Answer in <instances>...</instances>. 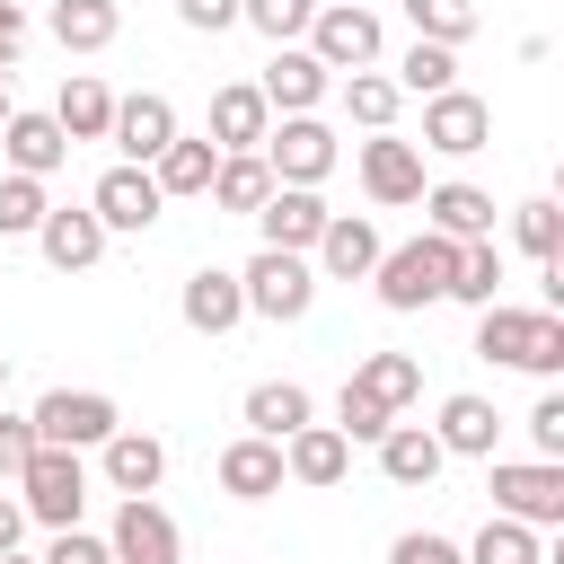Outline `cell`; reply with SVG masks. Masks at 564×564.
I'll use <instances>...</instances> for the list:
<instances>
[{
  "instance_id": "f546056e",
  "label": "cell",
  "mask_w": 564,
  "mask_h": 564,
  "mask_svg": "<svg viewBox=\"0 0 564 564\" xmlns=\"http://www.w3.org/2000/svg\"><path fill=\"white\" fill-rule=\"evenodd\" d=\"M203 194H212L220 212H238V220H247V212L273 194V167H264L256 150H220V167H212V185H203Z\"/></svg>"
},
{
  "instance_id": "cb8c5ba5",
  "label": "cell",
  "mask_w": 564,
  "mask_h": 564,
  "mask_svg": "<svg viewBox=\"0 0 564 564\" xmlns=\"http://www.w3.org/2000/svg\"><path fill=\"white\" fill-rule=\"evenodd\" d=\"M370 449H379V476H388V485H405V494H414V485H432V476L449 467V449L432 441V423H388Z\"/></svg>"
},
{
  "instance_id": "8d00e7d4",
  "label": "cell",
  "mask_w": 564,
  "mask_h": 564,
  "mask_svg": "<svg viewBox=\"0 0 564 564\" xmlns=\"http://www.w3.org/2000/svg\"><path fill=\"white\" fill-rule=\"evenodd\" d=\"M53 212V194H44V176H0V238H35V220Z\"/></svg>"
},
{
  "instance_id": "603a6c76",
  "label": "cell",
  "mask_w": 564,
  "mask_h": 564,
  "mask_svg": "<svg viewBox=\"0 0 564 564\" xmlns=\"http://www.w3.org/2000/svg\"><path fill=\"white\" fill-rule=\"evenodd\" d=\"M176 308H185V326H194V335H229V326L247 317V291H238V273H229V264H203V273H185Z\"/></svg>"
},
{
  "instance_id": "1f68e13d",
  "label": "cell",
  "mask_w": 564,
  "mask_h": 564,
  "mask_svg": "<svg viewBox=\"0 0 564 564\" xmlns=\"http://www.w3.org/2000/svg\"><path fill=\"white\" fill-rule=\"evenodd\" d=\"M352 379H361L388 414H405V405L423 397V361H414V352H361V370H352Z\"/></svg>"
},
{
  "instance_id": "ffe728a7",
  "label": "cell",
  "mask_w": 564,
  "mask_h": 564,
  "mask_svg": "<svg viewBox=\"0 0 564 564\" xmlns=\"http://www.w3.org/2000/svg\"><path fill=\"white\" fill-rule=\"evenodd\" d=\"M97 467H106V485H115V494H159V476H167V441H159V432L115 423V432L97 441Z\"/></svg>"
},
{
  "instance_id": "52a82bcc",
  "label": "cell",
  "mask_w": 564,
  "mask_h": 564,
  "mask_svg": "<svg viewBox=\"0 0 564 564\" xmlns=\"http://www.w3.org/2000/svg\"><path fill=\"white\" fill-rule=\"evenodd\" d=\"M494 511L529 529H564V458H494Z\"/></svg>"
},
{
  "instance_id": "2e32d148",
  "label": "cell",
  "mask_w": 564,
  "mask_h": 564,
  "mask_svg": "<svg viewBox=\"0 0 564 564\" xmlns=\"http://www.w3.org/2000/svg\"><path fill=\"white\" fill-rule=\"evenodd\" d=\"M176 132H185V123H176V106H167L159 88H141V97H115V123H106V141H115L132 167H150V159H159Z\"/></svg>"
},
{
  "instance_id": "7c38bea8",
  "label": "cell",
  "mask_w": 564,
  "mask_h": 564,
  "mask_svg": "<svg viewBox=\"0 0 564 564\" xmlns=\"http://www.w3.org/2000/svg\"><path fill=\"white\" fill-rule=\"evenodd\" d=\"M485 141H494V106H485V97H467V88L423 97V150H441V159H476Z\"/></svg>"
},
{
  "instance_id": "d6a6232c",
  "label": "cell",
  "mask_w": 564,
  "mask_h": 564,
  "mask_svg": "<svg viewBox=\"0 0 564 564\" xmlns=\"http://www.w3.org/2000/svg\"><path fill=\"white\" fill-rule=\"evenodd\" d=\"M397 106H405V88H397L388 70H344V115H352L361 132H388Z\"/></svg>"
},
{
  "instance_id": "f1b7e54d",
  "label": "cell",
  "mask_w": 564,
  "mask_h": 564,
  "mask_svg": "<svg viewBox=\"0 0 564 564\" xmlns=\"http://www.w3.org/2000/svg\"><path fill=\"white\" fill-rule=\"evenodd\" d=\"M308 414H317V405H308L300 379H256V388H247V432H264V441H291Z\"/></svg>"
},
{
  "instance_id": "4fadbf2b",
  "label": "cell",
  "mask_w": 564,
  "mask_h": 564,
  "mask_svg": "<svg viewBox=\"0 0 564 564\" xmlns=\"http://www.w3.org/2000/svg\"><path fill=\"white\" fill-rule=\"evenodd\" d=\"M256 88H264V106H273V115H317V106H326V88H335V70H326L308 44H273V62H264V79H256Z\"/></svg>"
},
{
  "instance_id": "ac0fdd59",
  "label": "cell",
  "mask_w": 564,
  "mask_h": 564,
  "mask_svg": "<svg viewBox=\"0 0 564 564\" xmlns=\"http://www.w3.org/2000/svg\"><path fill=\"white\" fill-rule=\"evenodd\" d=\"M282 476H291V485H308V494H326V485H344V476H352V441H344L335 423H317V414H308V423L282 441Z\"/></svg>"
},
{
  "instance_id": "30bf717a",
  "label": "cell",
  "mask_w": 564,
  "mask_h": 564,
  "mask_svg": "<svg viewBox=\"0 0 564 564\" xmlns=\"http://www.w3.org/2000/svg\"><path fill=\"white\" fill-rule=\"evenodd\" d=\"M423 150L414 141H397V132H370L361 141V194L379 203V212H405V203H423Z\"/></svg>"
},
{
  "instance_id": "484cf974",
  "label": "cell",
  "mask_w": 564,
  "mask_h": 564,
  "mask_svg": "<svg viewBox=\"0 0 564 564\" xmlns=\"http://www.w3.org/2000/svg\"><path fill=\"white\" fill-rule=\"evenodd\" d=\"M432 441H441L449 458H494V441H502V414H494L485 397H441V423H432Z\"/></svg>"
},
{
  "instance_id": "c3c4849f",
  "label": "cell",
  "mask_w": 564,
  "mask_h": 564,
  "mask_svg": "<svg viewBox=\"0 0 564 564\" xmlns=\"http://www.w3.org/2000/svg\"><path fill=\"white\" fill-rule=\"evenodd\" d=\"M26 538V511H18V494H0V555Z\"/></svg>"
},
{
  "instance_id": "6da1fadb",
  "label": "cell",
  "mask_w": 564,
  "mask_h": 564,
  "mask_svg": "<svg viewBox=\"0 0 564 564\" xmlns=\"http://www.w3.org/2000/svg\"><path fill=\"white\" fill-rule=\"evenodd\" d=\"M476 352L502 361V370H538V379H555V370H564V317H555V308L485 300V308H476Z\"/></svg>"
},
{
  "instance_id": "e0dca14e",
  "label": "cell",
  "mask_w": 564,
  "mask_h": 564,
  "mask_svg": "<svg viewBox=\"0 0 564 564\" xmlns=\"http://www.w3.org/2000/svg\"><path fill=\"white\" fill-rule=\"evenodd\" d=\"M35 247H44L53 273H88V264L106 256V220H97L88 203H53V212L35 220Z\"/></svg>"
},
{
  "instance_id": "8992f818",
  "label": "cell",
  "mask_w": 564,
  "mask_h": 564,
  "mask_svg": "<svg viewBox=\"0 0 564 564\" xmlns=\"http://www.w3.org/2000/svg\"><path fill=\"white\" fill-rule=\"evenodd\" d=\"M26 423H35V441H53V449H97V441L123 423V405H115L106 388H44Z\"/></svg>"
},
{
  "instance_id": "7a4b0ae2",
  "label": "cell",
  "mask_w": 564,
  "mask_h": 564,
  "mask_svg": "<svg viewBox=\"0 0 564 564\" xmlns=\"http://www.w3.org/2000/svg\"><path fill=\"white\" fill-rule=\"evenodd\" d=\"M449 273H458V238H405V247H379V264H370V291H379V308H397V317H414V308H432V300H449Z\"/></svg>"
},
{
  "instance_id": "681fc988",
  "label": "cell",
  "mask_w": 564,
  "mask_h": 564,
  "mask_svg": "<svg viewBox=\"0 0 564 564\" xmlns=\"http://www.w3.org/2000/svg\"><path fill=\"white\" fill-rule=\"evenodd\" d=\"M0 564H35V555H18V546H9V555H0Z\"/></svg>"
},
{
  "instance_id": "74e56055",
  "label": "cell",
  "mask_w": 564,
  "mask_h": 564,
  "mask_svg": "<svg viewBox=\"0 0 564 564\" xmlns=\"http://www.w3.org/2000/svg\"><path fill=\"white\" fill-rule=\"evenodd\" d=\"M317 18V0H238V26H256L264 44H300Z\"/></svg>"
},
{
  "instance_id": "7dc6e473",
  "label": "cell",
  "mask_w": 564,
  "mask_h": 564,
  "mask_svg": "<svg viewBox=\"0 0 564 564\" xmlns=\"http://www.w3.org/2000/svg\"><path fill=\"white\" fill-rule=\"evenodd\" d=\"M18 44H26V9H18V0H0V70L18 62Z\"/></svg>"
},
{
  "instance_id": "f35d334b",
  "label": "cell",
  "mask_w": 564,
  "mask_h": 564,
  "mask_svg": "<svg viewBox=\"0 0 564 564\" xmlns=\"http://www.w3.org/2000/svg\"><path fill=\"white\" fill-rule=\"evenodd\" d=\"M405 18H414L423 44H467L476 35V0H405Z\"/></svg>"
},
{
  "instance_id": "9c48e42d",
  "label": "cell",
  "mask_w": 564,
  "mask_h": 564,
  "mask_svg": "<svg viewBox=\"0 0 564 564\" xmlns=\"http://www.w3.org/2000/svg\"><path fill=\"white\" fill-rule=\"evenodd\" d=\"M88 212L106 220V238H141L159 212H167V194H159V176L150 167H132V159H115L97 185H88Z\"/></svg>"
},
{
  "instance_id": "bcb514c9",
  "label": "cell",
  "mask_w": 564,
  "mask_h": 564,
  "mask_svg": "<svg viewBox=\"0 0 564 564\" xmlns=\"http://www.w3.org/2000/svg\"><path fill=\"white\" fill-rule=\"evenodd\" d=\"M176 18H185L194 35H229V26H238V0H176Z\"/></svg>"
},
{
  "instance_id": "3957f363",
  "label": "cell",
  "mask_w": 564,
  "mask_h": 564,
  "mask_svg": "<svg viewBox=\"0 0 564 564\" xmlns=\"http://www.w3.org/2000/svg\"><path fill=\"white\" fill-rule=\"evenodd\" d=\"M18 511L44 520V529H79V511H88V467H79V449L35 441V458L18 467Z\"/></svg>"
},
{
  "instance_id": "7402d4cb",
  "label": "cell",
  "mask_w": 564,
  "mask_h": 564,
  "mask_svg": "<svg viewBox=\"0 0 564 564\" xmlns=\"http://www.w3.org/2000/svg\"><path fill=\"white\" fill-rule=\"evenodd\" d=\"M264 123H273V106H264V88L256 79H220L212 88V150H256L264 141Z\"/></svg>"
},
{
  "instance_id": "8fae6325",
  "label": "cell",
  "mask_w": 564,
  "mask_h": 564,
  "mask_svg": "<svg viewBox=\"0 0 564 564\" xmlns=\"http://www.w3.org/2000/svg\"><path fill=\"white\" fill-rule=\"evenodd\" d=\"M106 555H115V564H176L185 538H176V520H167L150 494H123V502H115V529H106Z\"/></svg>"
},
{
  "instance_id": "7bdbcfd3",
  "label": "cell",
  "mask_w": 564,
  "mask_h": 564,
  "mask_svg": "<svg viewBox=\"0 0 564 564\" xmlns=\"http://www.w3.org/2000/svg\"><path fill=\"white\" fill-rule=\"evenodd\" d=\"M35 564H115V555H106L97 529H53V546H44Z\"/></svg>"
},
{
  "instance_id": "d6986e66",
  "label": "cell",
  "mask_w": 564,
  "mask_h": 564,
  "mask_svg": "<svg viewBox=\"0 0 564 564\" xmlns=\"http://www.w3.org/2000/svg\"><path fill=\"white\" fill-rule=\"evenodd\" d=\"M212 476H220V494H229V502H273V494L291 485V476H282V441H264V432H238V441L220 449V467H212Z\"/></svg>"
},
{
  "instance_id": "836d02e7",
  "label": "cell",
  "mask_w": 564,
  "mask_h": 564,
  "mask_svg": "<svg viewBox=\"0 0 564 564\" xmlns=\"http://www.w3.org/2000/svg\"><path fill=\"white\" fill-rule=\"evenodd\" d=\"M458 555H467V564H546L538 529H529V520H502V511H494V520L476 529V546H458Z\"/></svg>"
},
{
  "instance_id": "9a60e30c",
  "label": "cell",
  "mask_w": 564,
  "mask_h": 564,
  "mask_svg": "<svg viewBox=\"0 0 564 564\" xmlns=\"http://www.w3.org/2000/svg\"><path fill=\"white\" fill-rule=\"evenodd\" d=\"M379 229L361 220V212H326V229H317V247H308V264H317V282H370V264H379Z\"/></svg>"
},
{
  "instance_id": "4dcf8cb0",
  "label": "cell",
  "mask_w": 564,
  "mask_h": 564,
  "mask_svg": "<svg viewBox=\"0 0 564 564\" xmlns=\"http://www.w3.org/2000/svg\"><path fill=\"white\" fill-rule=\"evenodd\" d=\"M212 167H220V150H212V141H194V132H176V141L150 159V176H159V194H167V203H176V194H203V185H212Z\"/></svg>"
},
{
  "instance_id": "b9f144b4",
  "label": "cell",
  "mask_w": 564,
  "mask_h": 564,
  "mask_svg": "<svg viewBox=\"0 0 564 564\" xmlns=\"http://www.w3.org/2000/svg\"><path fill=\"white\" fill-rule=\"evenodd\" d=\"M388 564H467V555H458V538H441V529H405V538L388 546Z\"/></svg>"
},
{
  "instance_id": "5b68a950",
  "label": "cell",
  "mask_w": 564,
  "mask_h": 564,
  "mask_svg": "<svg viewBox=\"0 0 564 564\" xmlns=\"http://www.w3.org/2000/svg\"><path fill=\"white\" fill-rule=\"evenodd\" d=\"M256 159L273 167V185H326L344 150H335V132H326L317 115H282V123H264Z\"/></svg>"
},
{
  "instance_id": "ab89813d",
  "label": "cell",
  "mask_w": 564,
  "mask_h": 564,
  "mask_svg": "<svg viewBox=\"0 0 564 564\" xmlns=\"http://www.w3.org/2000/svg\"><path fill=\"white\" fill-rule=\"evenodd\" d=\"M511 238H520V247H529L538 264H555V247H564V212H555L546 194H529V203L511 212Z\"/></svg>"
},
{
  "instance_id": "277c9868",
  "label": "cell",
  "mask_w": 564,
  "mask_h": 564,
  "mask_svg": "<svg viewBox=\"0 0 564 564\" xmlns=\"http://www.w3.org/2000/svg\"><path fill=\"white\" fill-rule=\"evenodd\" d=\"M238 291H247V317L291 326V317H308V300H317V264L291 256V247H256V256L238 264Z\"/></svg>"
},
{
  "instance_id": "f907efd6",
  "label": "cell",
  "mask_w": 564,
  "mask_h": 564,
  "mask_svg": "<svg viewBox=\"0 0 564 564\" xmlns=\"http://www.w3.org/2000/svg\"><path fill=\"white\" fill-rule=\"evenodd\" d=\"M0 123H9V79H0Z\"/></svg>"
},
{
  "instance_id": "d590c367",
  "label": "cell",
  "mask_w": 564,
  "mask_h": 564,
  "mask_svg": "<svg viewBox=\"0 0 564 564\" xmlns=\"http://www.w3.org/2000/svg\"><path fill=\"white\" fill-rule=\"evenodd\" d=\"M494 291H502V247H494V238H467V247H458V273H449V300L485 308Z\"/></svg>"
},
{
  "instance_id": "d4e9b609",
  "label": "cell",
  "mask_w": 564,
  "mask_h": 564,
  "mask_svg": "<svg viewBox=\"0 0 564 564\" xmlns=\"http://www.w3.org/2000/svg\"><path fill=\"white\" fill-rule=\"evenodd\" d=\"M0 150H9V167H18V176H53V167L70 159V132H62L53 115H18V106H9Z\"/></svg>"
},
{
  "instance_id": "816d5d0a",
  "label": "cell",
  "mask_w": 564,
  "mask_h": 564,
  "mask_svg": "<svg viewBox=\"0 0 564 564\" xmlns=\"http://www.w3.org/2000/svg\"><path fill=\"white\" fill-rule=\"evenodd\" d=\"M0 388H9V352H0Z\"/></svg>"
},
{
  "instance_id": "44dd1931",
  "label": "cell",
  "mask_w": 564,
  "mask_h": 564,
  "mask_svg": "<svg viewBox=\"0 0 564 564\" xmlns=\"http://www.w3.org/2000/svg\"><path fill=\"white\" fill-rule=\"evenodd\" d=\"M423 229L432 238H494V194L485 185H467V176H449V185H423Z\"/></svg>"
},
{
  "instance_id": "ee69618b",
  "label": "cell",
  "mask_w": 564,
  "mask_h": 564,
  "mask_svg": "<svg viewBox=\"0 0 564 564\" xmlns=\"http://www.w3.org/2000/svg\"><path fill=\"white\" fill-rule=\"evenodd\" d=\"M529 441H538V458H564V397L555 388L529 405Z\"/></svg>"
},
{
  "instance_id": "f6af8a7d",
  "label": "cell",
  "mask_w": 564,
  "mask_h": 564,
  "mask_svg": "<svg viewBox=\"0 0 564 564\" xmlns=\"http://www.w3.org/2000/svg\"><path fill=\"white\" fill-rule=\"evenodd\" d=\"M26 458H35V423L26 414H0V485H18Z\"/></svg>"
},
{
  "instance_id": "83f0119b",
  "label": "cell",
  "mask_w": 564,
  "mask_h": 564,
  "mask_svg": "<svg viewBox=\"0 0 564 564\" xmlns=\"http://www.w3.org/2000/svg\"><path fill=\"white\" fill-rule=\"evenodd\" d=\"M44 26H53L62 53H106V44L123 35V9H115V0H53Z\"/></svg>"
},
{
  "instance_id": "5bb4252c",
  "label": "cell",
  "mask_w": 564,
  "mask_h": 564,
  "mask_svg": "<svg viewBox=\"0 0 564 564\" xmlns=\"http://www.w3.org/2000/svg\"><path fill=\"white\" fill-rule=\"evenodd\" d=\"M247 220H256V238H264V247L308 256V247H317V229H326V194H317V185H273Z\"/></svg>"
},
{
  "instance_id": "60d3db41",
  "label": "cell",
  "mask_w": 564,
  "mask_h": 564,
  "mask_svg": "<svg viewBox=\"0 0 564 564\" xmlns=\"http://www.w3.org/2000/svg\"><path fill=\"white\" fill-rule=\"evenodd\" d=\"M388 423H397V414H388L361 379H344V397H335V432H344V441H379Z\"/></svg>"
},
{
  "instance_id": "e575fe53",
  "label": "cell",
  "mask_w": 564,
  "mask_h": 564,
  "mask_svg": "<svg viewBox=\"0 0 564 564\" xmlns=\"http://www.w3.org/2000/svg\"><path fill=\"white\" fill-rule=\"evenodd\" d=\"M397 88L405 97H441V88H458V44H405V62H397Z\"/></svg>"
},
{
  "instance_id": "ba28073f",
  "label": "cell",
  "mask_w": 564,
  "mask_h": 564,
  "mask_svg": "<svg viewBox=\"0 0 564 564\" xmlns=\"http://www.w3.org/2000/svg\"><path fill=\"white\" fill-rule=\"evenodd\" d=\"M379 18L370 9H352V0H317V18H308V53L326 62V70H379Z\"/></svg>"
},
{
  "instance_id": "4316f807",
  "label": "cell",
  "mask_w": 564,
  "mask_h": 564,
  "mask_svg": "<svg viewBox=\"0 0 564 564\" xmlns=\"http://www.w3.org/2000/svg\"><path fill=\"white\" fill-rule=\"evenodd\" d=\"M53 123H62L70 141H106V123H115V88H106L97 70H70L62 97H53Z\"/></svg>"
}]
</instances>
